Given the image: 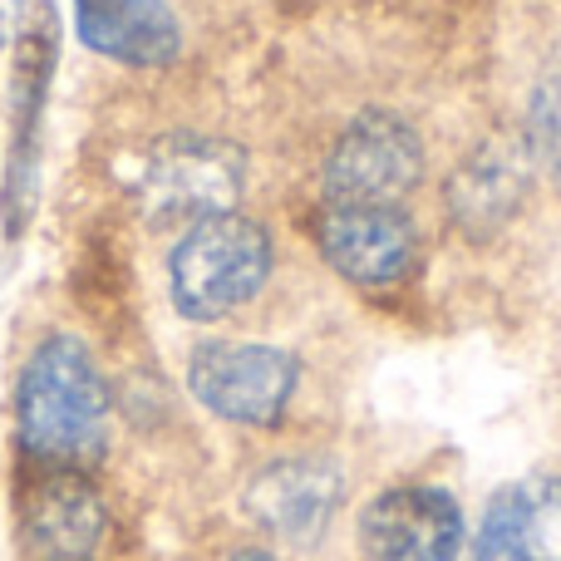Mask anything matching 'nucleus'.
<instances>
[{
	"mask_svg": "<svg viewBox=\"0 0 561 561\" xmlns=\"http://www.w3.org/2000/svg\"><path fill=\"white\" fill-rule=\"evenodd\" d=\"M108 385L75 335H49L30 350L15 385L20 458L35 473H89L108 448Z\"/></svg>",
	"mask_w": 561,
	"mask_h": 561,
	"instance_id": "obj_1",
	"label": "nucleus"
},
{
	"mask_svg": "<svg viewBox=\"0 0 561 561\" xmlns=\"http://www.w3.org/2000/svg\"><path fill=\"white\" fill-rule=\"evenodd\" d=\"M272 272V242L256 222L237 213L207 217L183 232L168 262L173 306L187 320H217L227 310L247 306Z\"/></svg>",
	"mask_w": 561,
	"mask_h": 561,
	"instance_id": "obj_2",
	"label": "nucleus"
},
{
	"mask_svg": "<svg viewBox=\"0 0 561 561\" xmlns=\"http://www.w3.org/2000/svg\"><path fill=\"white\" fill-rule=\"evenodd\" d=\"M247 183V158L222 138H168L148 153L138 178V207L158 227H193L237 207Z\"/></svg>",
	"mask_w": 561,
	"mask_h": 561,
	"instance_id": "obj_3",
	"label": "nucleus"
},
{
	"mask_svg": "<svg viewBox=\"0 0 561 561\" xmlns=\"http://www.w3.org/2000/svg\"><path fill=\"white\" fill-rule=\"evenodd\" d=\"M187 389L227 424L272 428L296 394V359L276 345H232L213 340L187 359Z\"/></svg>",
	"mask_w": 561,
	"mask_h": 561,
	"instance_id": "obj_4",
	"label": "nucleus"
},
{
	"mask_svg": "<svg viewBox=\"0 0 561 561\" xmlns=\"http://www.w3.org/2000/svg\"><path fill=\"white\" fill-rule=\"evenodd\" d=\"M59 20L49 0L25 5L15 30V134H10V168H5V227L10 237L25 232L35 213L39 183V118H45L49 79H55Z\"/></svg>",
	"mask_w": 561,
	"mask_h": 561,
	"instance_id": "obj_5",
	"label": "nucleus"
},
{
	"mask_svg": "<svg viewBox=\"0 0 561 561\" xmlns=\"http://www.w3.org/2000/svg\"><path fill=\"white\" fill-rule=\"evenodd\" d=\"M114 533L108 503L89 473H35L20 497L25 561H99Z\"/></svg>",
	"mask_w": 561,
	"mask_h": 561,
	"instance_id": "obj_6",
	"label": "nucleus"
},
{
	"mask_svg": "<svg viewBox=\"0 0 561 561\" xmlns=\"http://www.w3.org/2000/svg\"><path fill=\"white\" fill-rule=\"evenodd\" d=\"M419 178H424V144L394 114H359L325 163V187L335 203L394 207Z\"/></svg>",
	"mask_w": 561,
	"mask_h": 561,
	"instance_id": "obj_7",
	"label": "nucleus"
},
{
	"mask_svg": "<svg viewBox=\"0 0 561 561\" xmlns=\"http://www.w3.org/2000/svg\"><path fill=\"white\" fill-rule=\"evenodd\" d=\"M369 561H454L463 542V513L438 488H394L359 517Z\"/></svg>",
	"mask_w": 561,
	"mask_h": 561,
	"instance_id": "obj_8",
	"label": "nucleus"
},
{
	"mask_svg": "<svg viewBox=\"0 0 561 561\" xmlns=\"http://www.w3.org/2000/svg\"><path fill=\"white\" fill-rule=\"evenodd\" d=\"M320 247L340 276L359 286H389L414 266V222L399 207L335 203L320 222Z\"/></svg>",
	"mask_w": 561,
	"mask_h": 561,
	"instance_id": "obj_9",
	"label": "nucleus"
},
{
	"mask_svg": "<svg viewBox=\"0 0 561 561\" xmlns=\"http://www.w3.org/2000/svg\"><path fill=\"white\" fill-rule=\"evenodd\" d=\"M340 468L330 458H280L247 488V513L286 542H310L335 517Z\"/></svg>",
	"mask_w": 561,
	"mask_h": 561,
	"instance_id": "obj_10",
	"label": "nucleus"
},
{
	"mask_svg": "<svg viewBox=\"0 0 561 561\" xmlns=\"http://www.w3.org/2000/svg\"><path fill=\"white\" fill-rule=\"evenodd\" d=\"M75 30L89 49L134 69H163L183 49L168 0H75Z\"/></svg>",
	"mask_w": 561,
	"mask_h": 561,
	"instance_id": "obj_11",
	"label": "nucleus"
},
{
	"mask_svg": "<svg viewBox=\"0 0 561 561\" xmlns=\"http://www.w3.org/2000/svg\"><path fill=\"white\" fill-rule=\"evenodd\" d=\"M468 561H561V478H527L493 497Z\"/></svg>",
	"mask_w": 561,
	"mask_h": 561,
	"instance_id": "obj_12",
	"label": "nucleus"
},
{
	"mask_svg": "<svg viewBox=\"0 0 561 561\" xmlns=\"http://www.w3.org/2000/svg\"><path fill=\"white\" fill-rule=\"evenodd\" d=\"M513 203H517V178H507L503 158H493V163H488V153H483L478 163L463 168V183H458V193H454V207H458V217H463V222L493 227Z\"/></svg>",
	"mask_w": 561,
	"mask_h": 561,
	"instance_id": "obj_13",
	"label": "nucleus"
},
{
	"mask_svg": "<svg viewBox=\"0 0 561 561\" xmlns=\"http://www.w3.org/2000/svg\"><path fill=\"white\" fill-rule=\"evenodd\" d=\"M537 128H542V138H552V144L561 148V69H552V75L537 84Z\"/></svg>",
	"mask_w": 561,
	"mask_h": 561,
	"instance_id": "obj_14",
	"label": "nucleus"
},
{
	"mask_svg": "<svg viewBox=\"0 0 561 561\" xmlns=\"http://www.w3.org/2000/svg\"><path fill=\"white\" fill-rule=\"evenodd\" d=\"M20 15H25V0H0V39H10L20 30Z\"/></svg>",
	"mask_w": 561,
	"mask_h": 561,
	"instance_id": "obj_15",
	"label": "nucleus"
},
{
	"mask_svg": "<svg viewBox=\"0 0 561 561\" xmlns=\"http://www.w3.org/2000/svg\"><path fill=\"white\" fill-rule=\"evenodd\" d=\"M227 561H272V557H266V552H232Z\"/></svg>",
	"mask_w": 561,
	"mask_h": 561,
	"instance_id": "obj_16",
	"label": "nucleus"
}]
</instances>
